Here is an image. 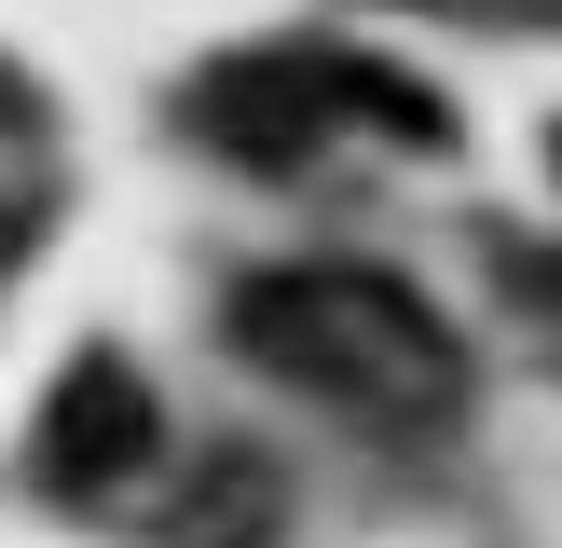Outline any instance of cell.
<instances>
[{"label":"cell","instance_id":"cell-3","mask_svg":"<svg viewBox=\"0 0 562 548\" xmlns=\"http://www.w3.org/2000/svg\"><path fill=\"white\" fill-rule=\"evenodd\" d=\"M151 466V384L124 370V356H82L69 384H55V411H42V480L55 493H110V480H137Z\"/></svg>","mask_w":562,"mask_h":548},{"label":"cell","instance_id":"cell-2","mask_svg":"<svg viewBox=\"0 0 562 548\" xmlns=\"http://www.w3.org/2000/svg\"><path fill=\"white\" fill-rule=\"evenodd\" d=\"M344 110H384V124L439 137L426 96H398V82H371V69H329V55H234V69L192 96V124H206L220 151H247V164H302Z\"/></svg>","mask_w":562,"mask_h":548},{"label":"cell","instance_id":"cell-1","mask_svg":"<svg viewBox=\"0 0 562 548\" xmlns=\"http://www.w3.org/2000/svg\"><path fill=\"white\" fill-rule=\"evenodd\" d=\"M234 343L261 356L274 384H302V398H329V411H371V425H426V411H453V384H467L453 329H439L398 274H371V261L247 274Z\"/></svg>","mask_w":562,"mask_h":548}]
</instances>
